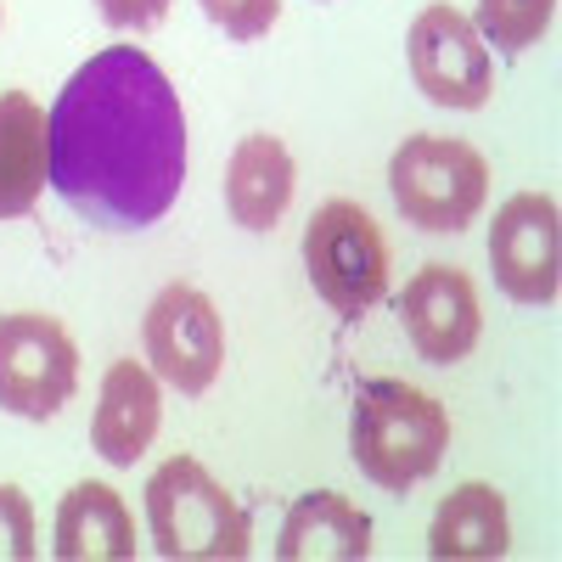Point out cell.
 Masks as SVG:
<instances>
[{
  "instance_id": "5b68a950",
  "label": "cell",
  "mask_w": 562,
  "mask_h": 562,
  "mask_svg": "<svg viewBox=\"0 0 562 562\" xmlns=\"http://www.w3.org/2000/svg\"><path fill=\"white\" fill-rule=\"evenodd\" d=\"M304 270H310V288L338 315L349 321L366 315L389 293V243L378 220L349 198L321 203L315 220L304 225Z\"/></svg>"
},
{
  "instance_id": "277c9868",
  "label": "cell",
  "mask_w": 562,
  "mask_h": 562,
  "mask_svg": "<svg viewBox=\"0 0 562 562\" xmlns=\"http://www.w3.org/2000/svg\"><path fill=\"white\" fill-rule=\"evenodd\" d=\"M389 192L416 231H461L490 198V164L456 135H405L389 158Z\"/></svg>"
},
{
  "instance_id": "2e32d148",
  "label": "cell",
  "mask_w": 562,
  "mask_h": 562,
  "mask_svg": "<svg viewBox=\"0 0 562 562\" xmlns=\"http://www.w3.org/2000/svg\"><path fill=\"white\" fill-rule=\"evenodd\" d=\"M506 546H512V524H506L501 490L461 484L439 501L428 529V551L439 562H484V557H506Z\"/></svg>"
},
{
  "instance_id": "ffe728a7",
  "label": "cell",
  "mask_w": 562,
  "mask_h": 562,
  "mask_svg": "<svg viewBox=\"0 0 562 562\" xmlns=\"http://www.w3.org/2000/svg\"><path fill=\"white\" fill-rule=\"evenodd\" d=\"M97 7H102V18H108L113 29H130V34L158 29V23L169 18V0H97Z\"/></svg>"
},
{
  "instance_id": "8fae6325",
  "label": "cell",
  "mask_w": 562,
  "mask_h": 562,
  "mask_svg": "<svg viewBox=\"0 0 562 562\" xmlns=\"http://www.w3.org/2000/svg\"><path fill=\"white\" fill-rule=\"evenodd\" d=\"M164 422V394L158 378L140 360H113L102 378V400L90 416V445L113 467H135V456H147Z\"/></svg>"
},
{
  "instance_id": "9c48e42d",
  "label": "cell",
  "mask_w": 562,
  "mask_h": 562,
  "mask_svg": "<svg viewBox=\"0 0 562 562\" xmlns=\"http://www.w3.org/2000/svg\"><path fill=\"white\" fill-rule=\"evenodd\" d=\"M490 265L495 281L518 304H557L562 293V214L546 192L506 198L490 225Z\"/></svg>"
},
{
  "instance_id": "ac0fdd59",
  "label": "cell",
  "mask_w": 562,
  "mask_h": 562,
  "mask_svg": "<svg viewBox=\"0 0 562 562\" xmlns=\"http://www.w3.org/2000/svg\"><path fill=\"white\" fill-rule=\"evenodd\" d=\"M198 7L225 40H259L281 18V0H198Z\"/></svg>"
},
{
  "instance_id": "4fadbf2b",
  "label": "cell",
  "mask_w": 562,
  "mask_h": 562,
  "mask_svg": "<svg viewBox=\"0 0 562 562\" xmlns=\"http://www.w3.org/2000/svg\"><path fill=\"white\" fill-rule=\"evenodd\" d=\"M276 557L281 562H366L371 557V518L338 490H310L281 518Z\"/></svg>"
},
{
  "instance_id": "30bf717a",
  "label": "cell",
  "mask_w": 562,
  "mask_h": 562,
  "mask_svg": "<svg viewBox=\"0 0 562 562\" xmlns=\"http://www.w3.org/2000/svg\"><path fill=\"white\" fill-rule=\"evenodd\" d=\"M400 321H405V338L416 344L422 360L456 366L473 355V344L484 333L479 288L456 265H422L400 293Z\"/></svg>"
},
{
  "instance_id": "d6986e66",
  "label": "cell",
  "mask_w": 562,
  "mask_h": 562,
  "mask_svg": "<svg viewBox=\"0 0 562 562\" xmlns=\"http://www.w3.org/2000/svg\"><path fill=\"white\" fill-rule=\"evenodd\" d=\"M34 506L18 484H0V562H34Z\"/></svg>"
},
{
  "instance_id": "52a82bcc",
  "label": "cell",
  "mask_w": 562,
  "mask_h": 562,
  "mask_svg": "<svg viewBox=\"0 0 562 562\" xmlns=\"http://www.w3.org/2000/svg\"><path fill=\"white\" fill-rule=\"evenodd\" d=\"M405 57H411L416 90L434 108L473 113V108L490 102V90H495V57H490V45L473 29V18H461L456 7L416 12L411 40H405Z\"/></svg>"
},
{
  "instance_id": "7c38bea8",
  "label": "cell",
  "mask_w": 562,
  "mask_h": 562,
  "mask_svg": "<svg viewBox=\"0 0 562 562\" xmlns=\"http://www.w3.org/2000/svg\"><path fill=\"white\" fill-rule=\"evenodd\" d=\"M52 180V113L29 90H0V220L34 214Z\"/></svg>"
},
{
  "instance_id": "9a60e30c",
  "label": "cell",
  "mask_w": 562,
  "mask_h": 562,
  "mask_svg": "<svg viewBox=\"0 0 562 562\" xmlns=\"http://www.w3.org/2000/svg\"><path fill=\"white\" fill-rule=\"evenodd\" d=\"M63 562H130L135 518L113 484H74L57 506V546Z\"/></svg>"
},
{
  "instance_id": "ba28073f",
  "label": "cell",
  "mask_w": 562,
  "mask_h": 562,
  "mask_svg": "<svg viewBox=\"0 0 562 562\" xmlns=\"http://www.w3.org/2000/svg\"><path fill=\"white\" fill-rule=\"evenodd\" d=\"M140 338H147V360L158 371V383H169L180 394L214 389L220 366H225V321H220L209 293L186 288V281H169L147 304Z\"/></svg>"
},
{
  "instance_id": "6da1fadb",
  "label": "cell",
  "mask_w": 562,
  "mask_h": 562,
  "mask_svg": "<svg viewBox=\"0 0 562 562\" xmlns=\"http://www.w3.org/2000/svg\"><path fill=\"white\" fill-rule=\"evenodd\" d=\"M52 186L102 231L158 225L186 186V113L169 74L135 52L108 45L52 108Z\"/></svg>"
},
{
  "instance_id": "5bb4252c",
  "label": "cell",
  "mask_w": 562,
  "mask_h": 562,
  "mask_svg": "<svg viewBox=\"0 0 562 562\" xmlns=\"http://www.w3.org/2000/svg\"><path fill=\"white\" fill-rule=\"evenodd\" d=\"M293 153L281 135H243L237 153L225 164V209L243 231H270L293 203Z\"/></svg>"
},
{
  "instance_id": "e0dca14e",
  "label": "cell",
  "mask_w": 562,
  "mask_h": 562,
  "mask_svg": "<svg viewBox=\"0 0 562 562\" xmlns=\"http://www.w3.org/2000/svg\"><path fill=\"white\" fill-rule=\"evenodd\" d=\"M557 18V0H479L473 29L484 34V45L506 57H524L529 45H540V34Z\"/></svg>"
},
{
  "instance_id": "7a4b0ae2",
  "label": "cell",
  "mask_w": 562,
  "mask_h": 562,
  "mask_svg": "<svg viewBox=\"0 0 562 562\" xmlns=\"http://www.w3.org/2000/svg\"><path fill=\"white\" fill-rule=\"evenodd\" d=\"M450 450V416L434 394L400 378H366L349 411V456L378 484L405 495L411 484L434 479Z\"/></svg>"
},
{
  "instance_id": "3957f363",
  "label": "cell",
  "mask_w": 562,
  "mask_h": 562,
  "mask_svg": "<svg viewBox=\"0 0 562 562\" xmlns=\"http://www.w3.org/2000/svg\"><path fill=\"white\" fill-rule=\"evenodd\" d=\"M147 529L169 562H243L254 524L198 456H169L147 479Z\"/></svg>"
},
{
  "instance_id": "8992f818",
  "label": "cell",
  "mask_w": 562,
  "mask_h": 562,
  "mask_svg": "<svg viewBox=\"0 0 562 562\" xmlns=\"http://www.w3.org/2000/svg\"><path fill=\"white\" fill-rule=\"evenodd\" d=\"M79 389V349L57 315H0V411L52 422Z\"/></svg>"
}]
</instances>
